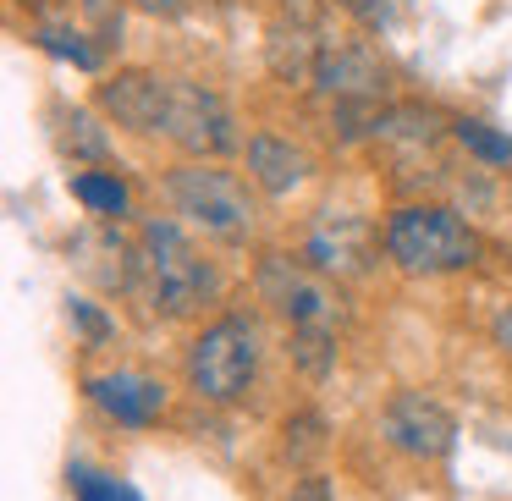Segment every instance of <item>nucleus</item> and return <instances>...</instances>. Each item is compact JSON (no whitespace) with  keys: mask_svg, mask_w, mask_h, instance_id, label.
I'll use <instances>...</instances> for the list:
<instances>
[{"mask_svg":"<svg viewBox=\"0 0 512 501\" xmlns=\"http://www.w3.org/2000/svg\"><path fill=\"white\" fill-rule=\"evenodd\" d=\"M138 287L160 320H182L221 292V270L182 237L177 221H149L138 243Z\"/></svg>","mask_w":512,"mask_h":501,"instance_id":"nucleus-1","label":"nucleus"},{"mask_svg":"<svg viewBox=\"0 0 512 501\" xmlns=\"http://www.w3.org/2000/svg\"><path fill=\"white\" fill-rule=\"evenodd\" d=\"M380 243H386L391 265L408 270V276H452V270H468L479 259L474 226L446 204H402V210H391Z\"/></svg>","mask_w":512,"mask_h":501,"instance_id":"nucleus-2","label":"nucleus"},{"mask_svg":"<svg viewBox=\"0 0 512 501\" xmlns=\"http://www.w3.org/2000/svg\"><path fill=\"white\" fill-rule=\"evenodd\" d=\"M259 353H265V342H259V325L248 314H226V320L204 325L182 358L188 391L204 402H237L259 375Z\"/></svg>","mask_w":512,"mask_h":501,"instance_id":"nucleus-3","label":"nucleus"},{"mask_svg":"<svg viewBox=\"0 0 512 501\" xmlns=\"http://www.w3.org/2000/svg\"><path fill=\"white\" fill-rule=\"evenodd\" d=\"M166 199L177 204V215H188V226H199L204 237L243 243V237L254 232V199H248V188L221 166L166 171Z\"/></svg>","mask_w":512,"mask_h":501,"instance_id":"nucleus-4","label":"nucleus"},{"mask_svg":"<svg viewBox=\"0 0 512 501\" xmlns=\"http://www.w3.org/2000/svg\"><path fill=\"white\" fill-rule=\"evenodd\" d=\"M166 138L177 149H188V155H199V160L232 155V149H237V116L226 111V100H221V94H210L204 83L171 78Z\"/></svg>","mask_w":512,"mask_h":501,"instance_id":"nucleus-5","label":"nucleus"},{"mask_svg":"<svg viewBox=\"0 0 512 501\" xmlns=\"http://www.w3.org/2000/svg\"><path fill=\"white\" fill-rule=\"evenodd\" d=\"M259 292H265V303L281 320H292V331H331L336 325V303L342 298L331 292V281L309 276V270L287 254L259 259Z\"/></svg>","mask_w":512,"mask_h":501,"instance_id":"nucleus-6","label":"nucleus"},{"mask_svg":"<svg viewBox=\"0 0 512 501\" xmlns=\"http://www.w3.org/2000/svg\"><path fill=\"white\" fill-rule=\"evenodd\" d=\"M380 435H386V446H397L402 457L430 463V457L452 452L457 424H452V413H446L435 397H424V391H397V397L380 408Z\"/></svg>","mask_w":512,"mask_h":501,"instance_id":"nucleus-7","label":"nucleus"},{"mask_svg":"<svg viewBox=\"0 0 512 501\" xmlns=\"http://www.w3.org/2000/svg\"><path fill=\"white\" fill-rule=\"evenodd\" d=\"M83 397L105 413V419L127 424V430H149L166 413V386L144 369H105V375L83 380Z\"/></svg>","mask_w":512,"mask_h":501,"instance_id":"nucleus-8","label":"nucleus"},{"mask_svg":"<svg viewBox=\"0 0 512 501\" xmlns=\"http://www.w3.org/2000/svg\"><path fill=\"white\" fill-rule=\"evenodd\" d=\"M100 111L127 133H166V105H171V78L155 72H116L100 83Z\"/></svg>","mask_w":512,"mask_h":501,"instance_id":"nucleus-9","label":"nucleus"},{"mask_svg":"<svg viewBox=\"0 0 512 501\" xmlns=\"http://www.w3.org/2000/svg\"><path fill=\"white\" fill-rule=\"evenodd\" d=\"M380 83H386V67L364 45H320V61H314V89L320 94H331V100H375Z\"/></svg>","mask_w":512,"mask_h":501,"instance_id":"nucleus-10","label":"nucleus"},{"mask_svg":"<svg viewBox=\"0 0 512 501\" xmlns=\"http://www.w3.org/2000/svg\"><path fill=\"white\" fill-rule=\"evenodd\" d=\"M309 265L320 270V276H358V270L369 265V226L364 221H325V226H314V237H309Z\"/></svg>","mask_w":512,"mask_h":501,"instance_id":"nucleus-11","label":"nucleus"},{"mask_svg":"<svg viewBox=\"0 0 512 501\" xmlns=\"http://www.w3.org/2000/svg\"><path fill=\"white\" fill-rule=\"evenodd\" d=\"M248 171H254V182L270 199H287L292 188L309 182V155L292 149L287 138H276V133H254L248 138Z\"/></svg>","mask_w":512,"mask_h":501,"instance_id":"nucleus-12","label":"nucleus"},{"mask_svg":"<svg viewBox=\"0 0 512 501\" xmlns=\"http://www.w3.org/2000/svg\"><path fill=\"white\" fill-rule=\"evenodd\" d=\"M34 45L45 50V56H56V61H72L78 72H100V61H105L100 39L83 34V28H67V23H39Z\"/></svg>","mask_w":512,"mask_h":501,"instance_id":"nucleus-13","label":"nucleus"},{"mask_svg":"<svg viewBox=\"0 0 512 501\" xmlns=\"http://www.w3.org/2000/svg\"><path fill=\"white\" fill-rule=\"evenodd\" d=\"M72 193H78L83 210L105 215V221H122V215L133 210V193H127V182L116 177V171H78V177H72Z\"/></svg>","mask_w":512,"mask_h":501,"instance_id":"nucleus-14","label":"nucleus"},{"mask_svg":"<svg viewBox=\"0 0 512 501\" xmlns=\"http://www.w3.org/2000/svg\"><path fill=\"white\" fill-rule=\"evenodd\" d=\"M67 485H72V501H144V490L133 479H116L89 463H67Z\"/></svg>","mask_w":512,"mask_h":501,"instance_id":"nucleus-15","label":"nucleus"},{"mask_svg":"<svg viewBox=\"0 0 512 501\" xmlns=\"http://www.w3.org/2000/svg\"><path fill=\"white\" fill-rule=\"evenodd\" d=\"M61 149L67 155H78V160H105L111 155V138L100 133V122H94L89 111H61Z\"/></svg>","mask_w":512,"mask_h":501,"instance_id":"nucleus-16","label":"nucleus"},{"mask_svg":"<svg viewBox=\"0 0 512 501\" xmlns=\"http://www.w3.org/2000/svg\"><path fill=\"white\" fill-rule=\"evenodd\" d=\"M452 133H457V144H463L474 160H485V166H512V138L496 133L490 122L463 116V122H452Z\"/></svg>","mask_w":512,"mask_h":501,"instance_id":"nucleus-17","label":"nucleus"},{"mask_svg":"<svg viewBox=\"0 0 512 501\" xmlns=\"http://www.w3.org/2000/svg\"><path fill=\"white\" fill-rule=\"evenodd\" d=\"M67 320H72V331L83 336V347H105L116 336L111 314H105L100 303H89V298H67Z\"/></svg>","mask_w":512,"mask_h":501,"instance_id":"nucleus-18","label":"nucleus"},{"mask_svg":"<svg viewBox=\"0 0 512 501\" xmlns=\"http://www.w3.org/2000/svg\"><path fill=\"white\" fill-rule=\"evenodd\" d=\"M292 358L309 375H331L336 364V331H292Z\"/></svg>","mask_w":512,"mask_h":501,"instance_id":"nucleus-19","label":"nucleus"},{"mask_svg":"<svg viewBox=\"0 0 512 501\" xmlns=\"http://www.w3.org/2000/svg\"><path fill=\"white\" fill-rule=\"evenodd\" d=\"M83 17L94 23V39L105 45H122V6L116 0H83Z\"/></svg>","mask_w":512,"mask_h":501,"instance_id":"nucleus-20","label":"nucleus"},{"mask_svg":"<svg viewBox=\"0 0 512 501\" xmlns=\"http://www.w3.org/2000/svg\"><path fill=\"white\" fill-rule=\"evenodd\" d=\"M325 424L314 419V413H298V419H287V457H314L325 446Z\"/></svg>","mask_w":512,"mask_h":501,"instance_id":"nucleus-21","label":"nucleus"},{"mask_svg":"<svg viewBox=\"0 0 512 501\" xmlns=\"http://www.w3.org/2000/svg\"><path fill=\"white\" fill-rule=\"evenodd\" d=\"M342 6L358 17V23H369V28H386L391 12H397V0H342Z\"/></svg>","mask_w":512,"mask_h":501,"instance_id":"nucleus-22","label":"nucleus"},{"mask_svg":"<svg viewBox=\"0 0 512 501\" xmlns=\"http://www.w3.org/2000/svg\"><path fill=\"white\" fill-rule=\"evenodd\" d=\"M292 501H336V490H331V479H325V474H309V479H298Z\"/></svg>","mask_w":512,"mask_h":501,"instance_id":"nucleus-23","label":"nucleus"},{"mask_svg":"<svg viewBox=\"0 0 512 501\" xmlns=\"http://www.w3.org/2000/svg\"><path fill=\"white\" fill-rule=\"evenodd\" d=\"M490 342H496V347H501V353H507V358H512V303H507V309H501V314H496V320H490Z\"/></svg>","mask_w":512,"mask_h":501,"instance_id":"nucleus-24","label":"nucleus"},{"mask_svg":"<svg viewBox=\"0 0 512 501\" xmlns=\"http://www.w3.org/2000/svg\"><path fill=\"white\" fill-rule=\"evenodd\" d=\"M138 12H149V17H182L188 12V0H133Z\"/></svg>","mask_w":512,"mask_h":501,"instance_id":"nucleus-25","label":"nucleus"}]
</instances>
